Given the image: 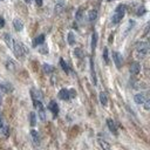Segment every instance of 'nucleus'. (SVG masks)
Instances as JSON below:
<instances>
[{
	"label": "nucleus",
	"instance_id": "1",
	"mask_svg": "<svg viewBox=\"0 0 150 150\" xmlns=\"http://www.w3.org/2000/svg\"><path fill=\"white\" fill-rule=\"evenodd\" d=\"M124 14H125V6H124V5H118V6L115 8V12H114L112 18H111V22H112L114 25L118 23V22L123 19Z\"/></svg>",
	"mask_w": 150,
	"mask_h": 150
},
{
	"label": "nucleus",
	"instance_id": "2",
	"mask_svg": "<svg viewBox=\"0 0 150 150\" xmlns=\"http://www.w3.org/2000/svg\"><path fill=\"white\" fill-rule=\"evenodd\" d=\"M136 52H137V55L139 57H144L149 53V45H148V42H144V41L137 42L136 43Z\"/></svg>",
	"mask_w": 150,
	"mask_h": 150
},
{
	"label": "nucleus",
	"instance_id": "3",
	"mask_svg": "<svg viewBox=\"0 0 150 150\" xmlns=\"http://www.w3.org/2000/svg\"><path fill=\"white\" fill-rule=\"evenodd\" d=\"M34 102V105H35V108L38 109V115H39V117H40V120L41 121H46V112H45V108H43V105H42V102L41 101H33Z\"/></svg>",
	"mask_w": 150,
	"mask_h": 150
},
{
	"label": "nucleus",
	"instance_id": "4",
	"mask_svg": "<svg viewBox=\"0 0 150 150\" xmlns=\"http://www.w3.org/2000/svg\"><path fill=\"white\" fill-rule=\"evenodd\" d=\"M112 60L115 62V66L116 68H121L122 67V63H123V57H122V54L118 53V52H112Z\"/></svg>",
	"mask_w": 150,
	"mask_h": 150
},
{
	"label": "nucleus",
	"instance_id": "5",
	"mask_svg": "<svg viewBox=\"0 0 150 150\" xmlns=\"http://www.w3.org/2000/svg\"><path fill=\"white\" fill-rule=\"evenodd\" d=\"M146 98H149V97L146 96L145 93H138V94H136V95L134 96V101H135L137 104H143Z\"/></svg>",
	"mask_w": 150,
	"mask_h": 150
},
{
	"label": "nucleus",
	"instance_id": "6",
	"mask_svg": "<svg viewBox=\"0 0 150 150\" xmlns=\"http://www.w3.org/2000/svg\"><path fill=\"white\" fill-rule=\"evenodd\" d=\"M4 39H5V42H6V45L11 48V49H13V47H14V39L12 38V35L11 34H8V33H5L4 34Z\"/></svg>",
	"mask_w": 150,
	"mask_h": 150
},
{
	"label": "nucleus",
	"instance_id": "7",
	"mask_svg": "<svg viewBox=\"0 0 150 150\" xmlns=\"http://www.w3.org/2000/svg\"><path fill=\"white\" fill-rule=\"evenodd\" d=\"M107 125H108L109 130H110L115 136H117V135H118V132H117V128H116V124H115V122H114L111 118H108V120H107Z\"/></svg>",
	"mask_w": 150,
	"mask_h": 150
},
{
	"label": "nucleus",
	"instance_id": "8",
	"mask_svg": "<svg viewBox=\"0 0 150 150\" xmlns=\"http://www.w3.org/2000/svg\"><path fill=\"white\" fill-rule=\"evenodd\" d=\"M48 109L53 112L54 117H55V116H57V114H59V105H57V103H56L55 101H50V102H49Z\"/></svg>",
	"mask_w": 150,
	"mask_h": 150
},
{
	"label": "nucleus",
	"instance_id": "9",
	"mask_svg": "<svg viewBox=\"0 0 150 150\" xmlns=\"http://www.w3.org/2000/svg\"><path fill=\"white\" fill-rule=\"evenodd\" d=\"M59 98H60V100H63V101L70 100V97H69V90L66 89V88L61 89V90L59 91Z\"/></svg>",
	"mask_w": 150,
	"mask_h": 150
},
{
	"label": "nucleus",
	"instance_id": "10",
	"mask_svg": "<svg viewBox=\"0 0 150 150\" xmlns=\"http://www.w3.org/2000/svg\"><path fill=\"white\" fill-rule=\"evenodd\" d=\"M141 71V66L138 62H132L131 66H130V73L132 75H137L138 73Z\"/></svg>",
	"mask_w": 150,
	"mask_h": 150
},
{
	"label": "nucleus",
	"instance_id": "11",
	"mask_svg": "<svg viewBox=\"0 0 150 150\" xmlns=\"http://www.w3.org/2000/svg\"><path fill=\"white\" fill-rule=\"evenodd\" d=\"M45 43V35L43 34H40L39 36H36L34 40H33V47H36V46H40Z\"/></svg>",
	"mask_w": 150,
	"mask_h": 150
},
{
	"label": "nucleus",
	"instance_id": "12",
	"mask_svg": "<svg viewBox=\"0 0 150 150\" xmlns=\"http://www.w3.org/2000/svg\"><path fill=\"white\" fill-rule=\"evenodd\" d=\"M13 26H14V29H15L16 32H20V30L23 29V23H22V21L19 20V19H14V20H13Z\"/></svg>",
	"mask_w": 150,
	"mask_h": 150
},
{
	"label": "nucleus",
	"instance_id": "13",
	"mask_svg": "<svg viewBox=\"0 0 150 150\" xmlns=\"http://www.w3.org/2000/svg\"><path fill=\"white\" fill-rule=\"evenodd\" d=\"M97 15H98V12L96 9H90L89 13H88V20L90 22H93V21H95L97 19Z\"/></svg>",
	"mask_w": 150,
	"mask_h": 150
},
{
	"label": "nucleus",
	"instance_id": "14",
	"mask_svg": "<svg viewBox=\"0 0 150 150\" xmlns=\"http://www.w3.org/2000/svg\"><path fill=\"white\" fill-rule=\"evenodd\" d=\"M30 136H32V139L34 142L35 145H39L40 144V137H39V134L36 130H32L30 131Z\"/></svg>",
	"mask_w": 150,
	"mask_h": 150
},
{
	"label": "nucleus",
	"instance_id": "15",
	"mask_svg": "<svg viewBox=\"0 0 150 150\" xmlns=\"http://www.w3.org/2000/svg\"><path fill=\"white\" fill-rule=\"evenodd\" d=\"M100 102L102 105H107L108 104V96L104 91H101L100 93Z\"/></svg>",
	"mask_w": 150,
	"mask_h": 150
},
{
	"label": "nucleus",
	"instance_id": "16",
	"mask_svg": "<svg viewBox=\"0 0 150 150\" xmlns=\"http://www.w3.org/2000/svg\"><path fill=\"white\" fill-rule=\"evenodd\" d=\"M96 43H97V33L94 32L93 35H91V50L94 52L95 48H96Z\"/></svg>",
	"mask_w": 150,
	"mask_h": 150
},
{
	"label": "nucleus",
	"instance_id": "17",
	"mask_svg": "<svg viewBox=\"0 0 150 150\" xmlns=\"http://www.w3.org/2000/svg\"><path fill=\"white\" fill-rule=\"evenodd\" d=\"M0 88H1L5 93H11V91L13 90V87H12V84H9V83H2V84H0Z\"/></svg>",
	"mask_w": 150,
	"mask_h": 150
},
{
	"label": "nucleus",
	"instance_id": "18",
	"mask_svg": "<svg viewBox=\"0 0 150 150\" xmlns=\"http://www.w3.org/2000/svg\"><path fill=\"white\" fill-rule=\"evenodd\" d=\"M6 68L8 70H11V71H14L15 70V63H14V61L13 60H7L6 61Z\"/></svg>",
	"mask_w": 150,
	"mask_h": 150
},
{
	"label": "nucleus",
	"instance_id": "19",
	"mask_svg": "<svg viewBox=\"0 0 150 150\" xmlns=\"http://www.w3.org/2000/svg\"><path fill=\"white\" fill-rule=\"evenodd\" d=\"M90 70H91V79L94 84H96V74H95V69H94V61L93 59H90Z\"/></svg>",
	"mask_w": 150,
	"mask_h": 150
},
{
	"label": "nucleus",
	"instance_id": "20",
	"mask_svg": "<svg viewBox=\"0 0 150 150\" xmlns=\"http://www.w3.org/2000/svg\"><path fill=\"white\" fill-rule=\"evenodd\" d=\"M42 69H43V71H45L46 74H50V73L54 71V67L50 66V64H47V63H45V64L42 66Z\"/></svg>",
	"mask_w": 150,
	"mask_h": 150
},
{
	"label": "nucleus",
	"instance_id": "21",
	"mask_svg": "<svg viewBox=\"0 0 150 150\" xmlns=\"http://www.w3.org/2000/svg\"><path fill=\"white\" fill-rule=\"evenodd\" d=\"M60 66L62 67V69H63V71H66L67 74L70 71V69H69V66L66 63V61L63 60V59H60Z\"/></svg>",
	"mask_w": 150,
	"mask_h": 150
},
{
	"label": "nucleus",
	"instance_id": "22",
	"mask_svg": "<svg viewBox=\"0 0 150 150\" xmlns=\"http://www.w3.org/2000/svg\"><path fill=\"white\" fill-rule=\"evenodd\" d=\"M67 40H68V43H69L70 46H73V45L75 43V35H74V33H73V32H69V33H68Z\"/></svg>",
	"mask_w": 150,
	"mask_h": 150
},
{
	"label": "nucleus",
	"instance_id": "23",
	"mask_svg": "<svg viewBox=\"0 0 150 150\" xmlns=\"http://www.w3.org/2000/svg\"><path fill=\"white\" fill-rule=\"evenodd\" d=\"M29 122H30V125H32V127L36 125V115H35V112H33V111L29 114Z\"/></svg>",
	"mask_w": 150,
	"mask_h": 150
},
{
	"label": "nucleus",
	"instance_id": "24",
	"mask_svg": "<svg viewBox=\"0 0 150 150\" xmlns=\"http://www.w3.org/2000/svg\"><path fill=\"white\" fill-rule=\"evenodd\" d=\"M98 143H100V145H101V148H102L103 150H110V146H109V144H108L105 141L98 138Z\"/></svg>",
	"mask_w": 150,
	"mask_h": 150
},
{
	"label": "nucleus",
	"instance_id": "25",
	"mask_svg": "<svg viewBox=\"0 0 150 150\" xmlns=\"http://www.w3.org/2000/svg\"><path fill=\"white\" fill-rule=\"evenodd\" d=\"M74 54H75V56L79 57V59H82V57L84 56V53H83V50H82L81 48H75Z\"/></svg>",
	"mask_w": 150,
	"mask_h": 150
},
{
	"label": "nucleus",
	"instance_id": "26",
	"mask_svg": "<svg viewBox=\"0 0 150 150\" xmlns=\"http://www.w3.org/2000/svg\"><path fill=\"white\" fill-rule=\"evenodd\" d=\"M103 59H104L105 63H109V56H108V48L107 47L103 48Z\"/></svg>",
	"mask_w": 150,
	"mask_h": 150
},
{
	"label": "nucleus",
	"instance_id": "27",
	"mask_svg": "<svg viewBox=\"0 0 150 150\" xmlns=\"http://www.w3.org/2000/svg\"><path fill=\"white\" fill-rule=\"evenodd\" d=\"M39 52H40L41 54H48V47H47L46 45H43L41 48H39Z\"/></svg>",
	"mask_w": 150,
	"mask_h": 150
},
{
	"label": "nucleus",
	"instance_id": "28",
	"mask_svg": "<svg viewBox=\"0 0 150 150\" xmlns=\"http://www.w3.org/2000/svg\"><path fill=\"white\" fill-rule=\"evenodd\" d=\"M144 13H145V8H144L143 6H141V7L138 8V11H137V15L141 16V15H143Z\"/></svg>",
	"mask_w": 150,
	"mask_h": 150
},
{
	"label": "nucleus",
	"instance_id": "29",
	"mask_svg": "<svg viewBox=\"0 0 150 150\" xmlns=\"http://www.w3.org/2000/svg\"><path fill=\"white\" fill-rule=\"evenodd\" d=\"M143 104H144V109H145V110H149V109H150V100H149V98H146Z\"/></svg>",
	"mask_w": 150,
	"mask_h": 150
},
{
	"label": "nucleus",
	"instance_id": "30",
	"mask_svg": "<svg viewBox=\"0 0 150 150\" xmlns=\"http://www.w3.org/2000/svg\"><path fill=\"white\" fill-rule=\"evenodd\" d=\"M75 96H76V91H75L74 89H69V97L73 98V97H75Z\"/></svg>",
	"mask_w": 150,
	"mask_h": 150
},
{
	"label": "nucleus",
	"instance_id": "31",
	"mask_svg": "<svg viewBox=\"0 0 150 150\" xmlns=\"http://www.w3.org/2000/svg\"><path fill=\"white\" fill-rule=\"evenodd\" d=\"M81 18H82V11L79 9L77 13H76V20H81Z\"/></svg>",
	"mask_w": 150,
	"mask_h": 150
},
{
	"label": "nucleus",
	"instance_id": "32",
	"mask_svg": "<svg viewBox=\"0 0 150 150\" xmlns=\"http://www.w3.org/2000/svg\"><path fill=\"white\" fill-rule=\"evenodd\" d=\"M2 130H4L5 136H8V134H9V128H8V127H4V128H2Z\"/></svg>",
	"mask_w": 150,
	"mask_h": 150
},
{
	"label": "nucleus",
	"instance_id": "33",
	"mask_svg": "<svg viewBox=\"0 0 150 150\" xmlns=\"http://www.w3.org/2000/svg\"><path fill=\"white\" fill-rule=\"evenodd\" d=\"M5 26V19L2 16H0V28H2Z\"/></svg>",
	"mask_w": 150,
	"mask_h": 150
},
{
	"label": "nucleus",
	"instance_id": "34",
	"mask_svg": "<svg viewBox=\"0 0 150 150\" xmlns=\"http://www.w3.org/2000/svg\"><path fill=\"white\" fill-rule=\"evenodd\" d=\"M35 2H36V5H38L39 7L42 6V0H35Z\"/></svg>",
	"mask_w": 150,
	"mask_h": 150
},
{
	"label": "nucleus",
	"instance_id": "35",
	"mask_svg": "<svg viewBox=\"0 0 150 150\" xmlns=\"http://www.w3.org/2000/svg\"><path fill=\"white\" fill-rule=\"evenodd\" d=\"M112 39H114V35H110V38H109V42H111Z\"/></svg>",
	"mask_w": 150,
	"mask_h": 150
},
{
	"label": "nucleus",
	"instance_id": "36",
	"mask_svg": "<svg viewBox=\"0 0 150 150\" xmlns=\"http://www.w3.org/2000/svg\"><path fill=\"white\" fill-rule=\"evenodd\" d=\"M25 2H27V4H29V2H30V0H25Z\"/></svg>",
	"mask_w": 150,
	"mask_h": 150
},
{
	"label": "nucleus",
	"instance_id": "37",
	"mask_svg": "<svg viewBox=\"0 0 150 150\" xmlns=\"http://www.w3.org/2000/svg\"><path fill=\"white\" fill-rule=\"evenodd\" d=\"M108 1H112V0H108Z\"/></svg>",
	"mask_w": 150,
	"mask_h": 150
},
{
	"label": "nucleus",
	"instance_id": "38",
	"mask_svg": "<svg viewBox=\"0 0 150 150\" xmlns=\"http://www.w3.org/2000/svg\"><path fill=\"white\" fill-rule=\"evenodd\" d=\"M0 103H1V100H0Z\"/></svg>",
	"mask_w": 150,
	"mask_h": 150
}]
</instances>
